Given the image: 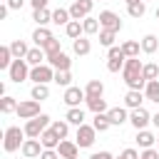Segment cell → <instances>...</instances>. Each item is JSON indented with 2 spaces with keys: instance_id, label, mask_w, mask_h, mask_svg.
Listing matches in <instances>:
<instances>
[{
  "instance_id": "6da1fadb",
  "label": "cell",
  "mask_w": 159,
  "mask_h": 159,
  "mask_svg": "<svg viewBox=\"0 0 159 159\" xmlns=\"http://www.w3.org/2000/svg\"><path fill=\"white\" fill-rule=\"evenodd\" d=\"M142 70H144V65L139 62V57H129L127 62H124V70H122V77H124V82H127V87L129 89H144L147 87V80L142 77Z\"/></svg>"
},
{
  "instance_id": "7a4b0ae2",
  "label": "cell",
  "mask_w": 159,
  "mask_h": 159,
  "mask_svg": "<svg viewBox=\"0 0 159 159\" xmlns=\"http://www.w3.org/2000/svg\"><path fill=\"white\" fill-rule=\"evenodd\" d=\"M25 137H27L25 129H20V127H7L5 134H2V149H5V152H17V149H22Z\"/></svg>"
},
{
  "instance_id": "3957f363",
  "label": "cell",
  "mask_w": 159,
  "mask_h": 159,
  "mask_svg": "<svg viewBox=\"0 0 159 159\" xmlns=\"http://www.w3.org/2000/svg\"><path fill=\"white\" fill-rule=\"evenodd\" d=\"M50 124H52V119H50V117H47V114L42 112L40 117H35V119H27L22 129H25L27 139H40V134H42V132H45V129H47Z\"/></svg>"
},
{
  "instance_id": "277c9868",
  "label": "cell",
  "mask_w": 159,
  "mask_h": 159,
  "mask_svg": "<svg viewBox=\"0 0 159 159\" xmlns=\"http://www.w3.org/2000/svg\"><path fill=\"white\" fill-rule=\"evenodd\" d=\"M124 62H127V55L122 52V47H109L107 50V70L109 72L124 70Z\"/></svg>"
},
{
  "instance_id": "5b68a950",
  "label": "cell",
  "mask_w": 159,
  "mask_h": 159,
  "mask_svg": "<svg viewBox=\"0 0 159 159\" xmlns=\"http://www.w3.org/2000/svg\"><path fill=\"white\" fill-rule=\"evenodd\" d=\"M30 70H32V67H30L25 60H15V62L10 65V70H7V75H10V80H12V82H17V84H20V82L30 80Z\"/></svg>"
},
{
  "instance_id": "8992f818",
  "label": "cell",
  "mask_w": 159,
  "mask_h": 159,
  "mask_svg": "<svg viewBox=\"0 0 159 159\" xmlns=\"http://www.w3.org/2000/svg\"><path fill=\"white\" fill-rule=\"evenodd\" d=\"M94 137H97V129H94L92 124H82V127H77V137H75V142H77L80 149H87V147L94 144Z\"/></svg>"
},
{
  "instance_id": "52a82bcc",
  "label": "cell",
  "mask_w": 159,
  "mask_h": 159,
  "mask_svg": "<svg viewBox=\"0 0 159 159\" xmlns=\"http://www.w3.org/2000/svg\"><path fill=\"white\" fill-rule=\"evenodd\" d=\"M30 80L35 84H47V82H55V70L50 65H40V67H32L30 70Z\"/></svg>"
},
{
  "instance_id": "ba28073f",
  "label": "cell",
  "mask_w": 159,
  "mask_h": 159,
  "mask_svg": "<svg viewBox=\"0 0 159 159\" xmlns=\"http://www.w3.org/2000/svg\"><path fill=\"white\" fill-rule=\"evenodd\" d=\"M20 119H35V117H40L42 112H40V102L37 99H25V102H20L17 104V112H15Z\"/></svg>"
},
{
  "instance_id": "9c48e42d",
  "label": "cell",
  "mask_w": 159,
  "mask_h": 159,
  "mask_svg": "<svg viewBox=\"0 0 159 159\" xmlns=\"http://www.w3.org/2000/svg\"><path fill=\"white\" fill-rule=\"evenodd\" d=\"M92 7H94V0H75L70 5V15H72V20H84V17H89Z\"/></svg>"
},
{
  "instance_id": "30bf717a",
  "label": "cell",
  "mask_w": 159,
  "mask_h": 159,
  "mask_svg": "<svg viewBox=\"0 0 159 159\" xmlns=\"http://www.w3.org/2000/svg\"><path fill=\"white\" fill-rule=\"evenodd\" d=\"M99 25H102V30H112V32H119L122 30V20L112 10H102L99 12Z\"/></svg>"
},
{
  "instance_id": "8fae6325",
  "label": "cell",
  "mask_w": 159,
  "mask_h": 159,
  "mask_svg": "<svg viewBox=\"0 0 159 159\" xmlns=\"http://www.w3.org/2000/svg\"><path fill=\"white\" fill-rule=\"evenodd\" d=\"M62 102L72 109V107H80V102H87V94H84V89H80V87H67L65 94H62Z\"/></svg>"
},
{
  "instance_id": "7c38bea8",
  "label": "cell",
  "mask_w": 159,
  "mask_h": 159,
  "mask_svg": "<svg viewBox=\"0 0 159 159\" xmlns=\"http://www.w3.org/2000/svg\"><path fill=\"white\" fill-rule=\"evenodd\" d=\"M129 122H132V127H134L137 132H142V129H147V124L152 122V114H149L144 107H139V109H132Z\"/></svg>"
},
{
  "instance_id": "4fadbf2b",
  "label": "cell",
  "mask_w": 159,
  "mask_h": 159,
  "mask_svg": "<svg viewBox=\"0 0 159 159\" xmlns=\"http://www.w3.org/2000/svg\"><path fill=\"white\" fill-rule=\"evenodd\" d=\"M20 152H22L27 159H35V157L40 159V154H42L45 149H42L40 139H25V144H22V149H20Z\"/></svg>"
},
{
  "instance_id": "5bb4252c",
  "label": "cell",
  "mask_w": 159,
  "mask_h": 159,
  "mask_svg": "<svg viewBox=\"0 0 159 159\" xmlns=\"http://www.w3.org/2000/svg\"><path fill=\"white\" fill-rule=\"evenodd\" d=\"M57 154H60L62 159H75V157L80 154V147H77V142L62 139V142H60V147H57Z\"/></svg>"
},
{
  "instance_id": "9a60e30c",
  "label": "cell",
  "mask_w": 159,
  "mask_h": 159,
  "mask_svg": "<svg viewBox=\"0 0 159 159\" xmlns=\"http://www.w3.org/2000/svg\"><path fill=\"white\" fill-rule=\"evenodd\" d=\"M47 65H50L52 70H70V67H72V60H70V55H65V52H57V55L47 57Z\"/></svg>"
},
{
  "instance_id": "2e32d148",
  "label": "cell",
  "mask_w": 159,
  "mask_h": 159,
  "mask_svg": "<svg viewBox=\"0 0 159 159\" xmlns=\"http://www.w3.org/2000/svg\"><path fill=\"white\" fill-rule=\"evenodd\" d=\"M60 142H62V139L52 132V127H47V129L40 134V144H42V149H57V147H60Z\"/></svg>"
},
{
  "instance_id": "e0dca14e",
  "label": "cell",
  "mask_w": 159,
  "mask_h": 159,
  "mask_svg": "<svg viewBox=\"0 0 159 159\" xmlns=\"http://www.w3.org/2000/svg\"><path fill=\"white\" fill-rule=\"evenodd\" d=\"M45 60H47V55H45L42 47H30V52H27V57H25V62H27L30 67H40V65H45Z\"/></svg>"
},
{
  "instance_id": "ac0fdd59",
  "label": "cell",
  "mask_w": 159,
  "mask_h": 159,
  "mask_svg": "<svg viewBox=\"0 0 159 159\" xmlns=\"http://www.w3.org/2000/svg\"><path fill=\"white\" fill-rule=\"evenodd\" d=\"M107 117H109L112 127H122L124 122H129V114H127V109H124V107H112V109L107 112Z\"/></svg>"
},
{
  "instance_id": "d6986e66",
  "label": "cell",
  "mask_w": 159,
  "mask_h": 159,
  "mask_svg": "<svg viewBox=\"0 0 159 159\" xmlns=\"http://www.w3.org/2000/svg\"><path fill=\"white\" fill-rule=\"evenodd\" d=\"M144 99H147V97H144V92H139V89H129V92L124 94V104H127L129 109H139Z\"/></svg>"
},
{
  "instance_id": "ffe728a7",
  "label": "cell",
  "mask_w": 159,
  "mask_h": 159,
  "mask_svg": "<svg viewBox=\"0 0 159 159\" xmlns=\"http://www.w3.org/2000/svg\"><path fill=\"white\" fill-rule=\"evenodd\" d=\"M52 37H55V35H52L47 27H37V30L32 32V42H35V47H45Z\"/></svg>"
},
{
  "instance_id": "44dd1931",
  "label": "cell",
  "mask_w": 159,
  "mask_h": 159,
  "mask_svg": "<svg viewBox=\"0 0 159 159\" xmlns=\"http://www.w3.org/2000/svg\"><path fill=\"white\" fill-rule=\"evenodd\" d=\"M87 109L94 112V114H107L109 112V107H107V102L102 97H87Z\"/></svg>"
},
{
  "instance_id": "7402d4cb",
  "label": "cell",
  "mask_w": 159,
  "mask_h": 159,
  "mask_svg": "<svg viewBox=\"0 0 159 159\" xmlns=\"http://www.w3.org/2000/svg\"><path fill=\"white\" fill-rule=\"evenodd\" d=\"M89 50H92V42H89L87 37H77V40H72V52H75V55L84 57V55H89Z\"/></svg>"
},
{
  "instance_id": "603a6c76",
  "label": "cell",
  "mask_w": 159,
  "mask_h": 159,
  "mask_svg": "<svg viewBox=\"0 0 159 159\" xmlns=\"http://www.w3.org/2000/svg\"><path fill=\"white\" fill-rule=\"evenodd\" d=\"M10 50H12V57H15V60H25L27 52H30V47H27L25 40H12V42H10Z\"/></svg>"
},
{
  "instance_id": "cb8c5ba5",
  "label": "cell",
  "mask_w": 159,
  "mask_h": 159,
  "mask_svg": "<svg viewBox=\"0 0 159 159\" xmlns=\"http://www.w3.org/2000/svg\"><path fill=\"white\" fill-rule=\"evenodd\" d=\"M65 119H67L70 124H75V127H82V124H84V109H82V107H72V109H67Z\"/></svg>"
},
{
  "instance_id": "d4e9b609",
  "label": "cell",
  "mask_w": 159,
  "mask_h": 159,
  "mask_svg": "<svg viewBox=\"0 0 159 159\" xmlns=\"http://www.w3.org/2000/svg\"><path fill=\"white\" fill-rule=\"evenodd\" d=\"M157 50H159V37H157V35H144V37H142V52L154 55Z\"/></svg>"
},
{
  "instance_id": "484cf974",
  "label": "cell",
  "mask_w": 159,
  "mask_h": 159,
  "mask_svg": "<svg viewBox=\"0 0 159 159\" xmlns=\"http://www.w3.org/2000/svg\"><path fill=\"white\" fill-rule=\"evenodd\" d=\"M32 20L37 22V27H47V22H52V12L47 7L42 10H32Z\"/></svg>"
},
{
  "instance_id": "4316f807",
  "label": "cell",
  "mask_w": 159,
  "mask_h": 159,
  "mask_svg": "<svg viewBox=\"0 0 159 159\" xmlns=\"http://www.w3.org/2000/svg\"><path fill=\"white\" fill-rule=\"evenodd\" d=\"M65 32H67V37L70 40H77V37H82V20H70L67 25H65Z\"/></svg>"
},
{
  "instance_id": "83f0119b",
  "label": "cell",
  "mask_w": 159,
  "mask_h": 159,
  "mask_svg": "<svg viewBox=\"0 0 159 159\" xmlns=\"http://www.w3.org/2000/svg\"><path fill=\"white\" fill-rule=\"evenodd\" d=\"M84 94H87V97H102V94H104V84H102V80H89L87 87H84Z\"/></svg>"
},
{
  "instance_id": "f1b7e54d",
  "label": "cell",
  "mask_w": 159,
  "mask_h": 159,
  "mask_svg": "<svg viewBox=\"0 0 159 159\" xmlns=\"http://www.w3.org/2000/svg\"><path fill=\"white\" fill-rule=\"evenodd\" d=\"M82 30H84V35H94V32H99L102 30V25H99V17H84L82 20Z\"/></svg>"
},
{
  "instance_id": "f546056e",
  "label": "cell",
  "mask_w": 159,
  "mask_h": 159,
  "mask_svg": "<svg viewBox=\"0 0 159 159\" xmlns=\"http://www.w3.org/2000/svg\"><path fill=\"white\" fill-rule=\"evenodd\" d=\"M139 50H142V42H137V40L122 42V52L127 55V60H129V57H139Z\"/></svg>"
},
{
  "instance_id": "4dcf8cb0",
  "label": "cell",
  "mask_w": 159,
  "mask_h": 159,
  "mask_svg": "<svg viewBox=\"0 0 159 159\" xmlns=\"http://www.w3.org/2000/svg\"><path fill=\"white\" fill-rule=\"evenodd\" d=\"M12 62H15V57H12L10 45H2V47H0V70H10Z\"/></svg>"
},
{
  "instance_id": "1f68e13d",
  "label": "cell",
  "mask_w": 159,
  "mask_h": 159,
  "mask_svg": "<svg viewBox=\"0 0 159 159\" xmlns=\"http://www.w3.org/2000/svg\"><path fill=\"white\" fill-rule=\"evenodd\" d=\"M50 127H52V132H55L60 139H67V134H70V122H67V119H55Z\"/></svg>"
},
{
  "instance_id": "d6a6232c",
  "label": "cell",
  "mask_w": 159,
  "mask_h": 159,
  "mask_svg": "<svg viewBox=\"0 0 159 159\" xmlns=\"http://www.w3.org/2000/svg\"><path fill=\"white\" fill-rule=\"evenodd\" d=\"M157 142V137L152 134V132H147V129H142V132H137V144L142 147V149H152V144Z\"/></svg>"
},
{
  "instance_id": "836d02e7",
  "label": "cell",
  "mask_w": 159,
  "mask_h": 159,
  "mask_svg": "<svg viewBox=\"0 0 159 159\" xmlns=\"http://www.w3.org/2000/svg\"><path fill=\"white\" fill-rule=\"evenodd\" d=\"M144 97H147L149 102H157V104H159V80L147 82V87H144Z\"/></svg>"
},
{
  "instance_id": "e575fe53",
  "label": "cell",
  "mask_w": 159,
  "mask_h": 159,
  "mask_svg": "<svg viewBox=\"0 0 159 159\" xmlns=\"http://www.w3.org/2000/svg\"><path fill=\"white\" fill-rule=\"evenodd\" d=\"M55 84H60V87H72V75H70V70H55Z\"/></svg>"
},
{
  "instance_id": "d590c367",
  "label": "cell",
  "mask_w": 159,
  "mask_h": 159,
  "mask_svg": "<svg viewBox=\"0 0 159 159\" xmlns=\"http://www.w3.org/2000/svg\"><path fill=\"white\" fill-rule=\"evenodd\" d=\"M17 104H20V102H15V97H10V94H5V97H0V112H2V114H10V112H17Z\"/></svg>"
},
{
  "instance_id": "8d00e7d4",
  "label": "cell",
  "mask_w": 159,
  "mask_h": 159,
  "mask_svg": "<svg viewBox=\"0 0 159 159\" xmlns=\"http://www.w3.org/2000/svg\"><path fill=\"white\" fill-rule=\"evenodd\" d=\"M70 20H72L70 10H65V7H57V10H52V22H55V25H67Z\"/></svg>"
},
{
  "instance_id": "74e56055",
  "label": "cell",
  "mask_w": 159,
  "mask_h": 159,
  "mask_svg": "<svg viewBox=\"0 0 159 159\" xmlns=\"http://www.w3.org/2000/svg\"><path fill=\"white\" fill-rule=\"evenodd\" d=\"M127 12H129V17H144V12H147V2L144 0H139V2H134V5H127Z\"/></svg>"
},
{
  "instance_id": "f35d334b",
  "label": "cell",
  "mask_w": 159,
  "mask_h": 159,
  "mask_svg": "<svg viewBox=\"0 0 159 159\" xmlns=\"http://www.w3.org/2000/svg\"><path fill=\"white\" fill-rule=\"evenodd\" d=\"M30 97H32V99H37V102H42V99H47V97H50V87H47V84H32Z\"/></svg>"
},
{
  "instance_id": "ab89813d",
  "label": "cell",
  "mask_w": 159,
  "mask_h": 159,
  "mask_svg": "<svg viewBox=\"0 0 159 159\" xmlns=\"http://www.w3.org/2000/svg\"><path fill=\"white\" fill-rule=\"evenodd\" d=\"M92 127H94L97 132H107V129L112 127V122H109V117H107V114H94V119H92Z\"/></svg>"
},
{
  "instance_id": "60d3db41",
  "label": "cell",
  "mask_w": 159,
  "mask_h": 159,
  "mask_svg": "<svg viewBox=\"0 0 159 159\" xmlns=\"http://www.w3.org/2000/svg\"><path fill=\"white\" fill-rule=\"evenodd\" d=\"M142 77H144L147 82L157 80V77H159V65H154V62H147V65H144V70H142Z\"/></svg>"
},
{
  "instance_id": "b9f144b4",
  "label": "cell",
  "mask_w": 159,
  "mask_h": 159,
  "mask_svg": "<svg viewBox=\"0 0 159 159\" xmlns=\"http://www.w3.org/2000/svg\"><path fill=\"white\" fill-rule=\"evenodd\" d=\"M114 37H117V32H112V30H99V45L114 47Z\"/></svg>"
},
{
  "instance_id": "7bdbcfd3",
  "label": "cell",
  "mask_w": 159,
  "mask_h": 159,
  "mask_svg": "<svg viewBox=\"0 0 159 159\" xmlns=\"http://www.w3.org/2000/svg\"><path fill=\"white\" fill-rule=\"evenodd\" d=\"M42 50H45V55H47V57H52V55L62 52V45H60V40H57V37H52V40H50V42H47Z\"/></svg>"
},
{
  "instance_id": "ee69618b",
  "label": "cell",
  "mask_w": 159,
  "mask_h": 159,
  "mask_svg": "<svg viewBox=\"0 0 159 159\" xmlns=\"http://www.w3.org/2000/svg\"><path fill=\"white\" fill-rule=\"evenodd\" d=\"M119 157H122V159H139V152H137V149H132V147H127Z\"/></svg>"
},
{
  "instance_id": "f6af8a7d",
  "label": "cell",
  "mask_w": 159,
  "mask_h": 159,
  "mask_svg": "<svg viewBox=\"0 0 159 159\" xmlns=\"http://www.w3.org/2000/svg\"><path fill=\"white\" fill-rule=\"evenodd\" d=\"M139 159H159V152H157V149H144V152L139 154Z\"/></svg>"
},
{
  "instance_id": "bcb514c9",
  "label": "cell",
  "mask_w": 159,
  "mask_h": 159,
  "mask_svg": "<svg viewBox=\"0 0 159 159\" xmlns=\"http://www.w3.org/2000/svg\"><path fill=\"white\" fill-rule=\"evenodd\" d=\"M40 159H62V157L57 154V149H45V152L40 154Z\"/></svg>"
},
{
  "instance_id": "7dc6e473",
  "label": "cell",
  "mask_w": 159,
  "mask_h": 159,
  "mask_svg": "<svg viewBox=\"0 0 159 159\" xmlns=\"http://www.w3.org/2000/svg\"><path fill=\"white\" fill-rule=\"evenodd\" d=\"M5 5H7V7H10V10H20V7H22V5H25V0H7V2H5Z\"/></svg>"
},
{
  "instance_id": "c3c4849f",
  "label": "cell",
  "mask_w": 159,
  "mask_h": 159,
  "mask_svg": "<svg viewBox=\"0 0 159 159\" xmlns=\"http://www.w3.org/2000/svg\"><path fill=\"white\" fill-rule=\"evenodd\" d=\"M30 2H32V10H42V7H47L50 0H30Z\"/></svg>"
},
{
  "instance_id": "681fc988",
  "label": "cell",
  "mask_w": 159,
  "mask_h": 159,
  "mask_svg": "<svg viewBox=\"0 0 159 159\" xmlns=\"http://www.w3.org/2000/svg\"><path fill=\"white\" fill-rule=\"evenodd\" d=\"M89 159H114V157H112L109 152H94V154H92Z\"/></svg>"
},
{
  "instance_id": "f907efd6",
  "label": "cell",
  "mask_w": 159,
  "mask_h": 159,
  "mask_svg": "<svg viewBox=\"0 0 159 159\" xmlns=\"http://www.w3.org/2000/svg\"><path fill=\"white\" fill-rule=\"evenodd\" d=\"M7 12H10V7H7V5H0V20H5Z\"/></svg>"
},
{
  "instance_id": "816d5d0a",
  "label": "cell",
  "mask_w": 159,
  "mask_h": 159,
  "mask_svg": "<svg viewBox=\"0 0 159 159\" xmlns=\"http://www.w3.org/2000/svg\"><path fill=\"white\" fill-rule=\"evenodd\" d=\"M152 124H154V127H157V129H159V112H157V114H154V117H152Z\"/></svg>"
},
{
  "instance_id": "f5cc1de1",
  "label": "cell",
  "mask_w": 159,
  "mask_h": 159,
  "mask_svg": "<svg viewBox=\"0 0 159 159\" xmlns=\"http://www.w3.org/2000/svg\"><path fill=\"white\" fill-rule=\"evenodd\" d=\"M124 2H127V5H134V2H139V0H124Z\"/></svg>"
},
{
  "instance_id": "db71d44e",
  "label": "cell",
  "mask_w": 159,
  "mask_h": 159,
  "mask_svg": "<svg viewBox=\"0 0 159 159\" xmlns=\"http://www.w3.org/2000/svg\"><path fill=\"white\" fill-rule=\"evenodd\" d=\"M157 20H159V7H157Z\"/></svg>"
},
{
  "instance_id": "11a10c76",
  "label": "cell",
  "mask_w": 159,
  "mask_h": 159,
  "mask_svg": "<svg viewBox=\"0 0 159 159\" xmlns=\"http://www.w3.org/2000/svg\"><path fill=\"white\" fill-rule=\"evenodd\" d=\"M117 159H122V157H117Z\"/></svg>"
},
{
  "instance_id": "9f6ffc18",
  "label": "cell",
  "mask_w": 159,
  "mask_h": 159,
  "mask_svg": "<svg viewBox=\"0 0 159 159\" xmlns=\"http://www.w3.org/2000/svg\"><path fill=\"white\" fill-rule=\"evenodd\" d=\"M75 159H80V157H75Z\"/></svg>"
},
{
  "instance_id": "6f0895ef",
  "label": "cell",
  "mask_w": 159,
  "mask_h": 159,
  "mask_svg": "<svg viewBox=\"0 0 159 159\" xmlns=\"http://www.w3.org/2000/svg\"><path fill=\"white\" fill-rule=\"evenodd\" d=\"M157 142H159V137H157Z\"/></svg>"
},
{
  "instance_id": "680465c9",
  "label": "cell",
  "mask_w": 159,
  "mask_h": 159,
  "mask_svg": "<svg viewBox=\"0 0 159 159\" xmlns=\"http://www.w3.org/2000/svg\"><path fill=\"white\" fill-rule=\"evenodd\" d=\"M144 2H147V0H144Z\"/></svg>"
}]
</instances>
